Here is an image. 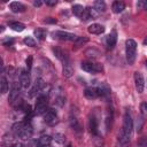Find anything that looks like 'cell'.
<instances>
[{
    "label": "cell",
    "instance_id": "obj_46",
    "mask_svg": "<svg viewBox=\"0 0 147 147\" xmlns=\"http://www.w3.org/2000/svg\"><path fill=\"white\" fill-rule=\"evenodd\" d=\"M67 147H72V145H71V144H68V146H67Z\"/></svg>",
    "mask_w": 147,
    "mask_h": 147
},
{
    "label": "cell",
    "instance_id": "obj_6",
    "mask_svg": "<svg viewBox=\"0 0 147 147\" xmlns=\"http://www.w3.org/2000/svg\"><path fill=\"white\" fill-rule=\"evenodd\" d=\"M80 68L86 71V72H101L103 71V67L101 63H96V62H83Z\"/></svg>",
    "mask_w": 147,
    "mask_h": 147
},
{
    "label": "cell",
    "instance_id": "obj_32",
    "mask_svg": "<svg viewBox=\"0 0 147 147\" xmlns=\"http://www.w3.org/2000/svg\"><path fill=\"white\" fill-rule=\"evenodd\" d=\"M85 54H86L88 57H92V59H94V57H98V56L100 55L99 51H96L95 48H88V49L85 52Z\"/></svg>",
    "mask_w": 147,
    "mask_h": 147
},
{
    "label": "cell",
    "instance_id": "obj_25",
    "mask_svg": "<svg viewBox=\"0 0 147 147\" xmlns=\"http://www.w3.org/2000/svg\"><path fill=\"white\" fill-rule=\"evenodd\" d=\"M93 8H94L98 13H103V11L106 10V3H105V1H102V0H96V1L94 2V5H93Z\"/></svg>",
    "mask_w": 147,
    "mask_h": 147
},
{
    "label": "cell",
    "instance_id": "obj_14",
    "mask_svg": "<svg viewBox=\"0 0 147 147\" xmlns=\"http://www.w3.org/2000/svg\"><path fill=\"white\" fill-rule=\"evenodd\" d=\"M53 53L55 54V56L62 62V63H64V62H67V61H69V57H68V55H67V53L65 52H63L61 48H59V47H53Z\"/></svg>",
    "mask_w": 147,
    "mask_h": 147
},
{
    "label": "cell",
    "instance_id": "obj_10",
    "mask_svg": "<svg viewBox=\"0 0 147 147\" xmlns=\"http://www.w3.org/2000/svg\"><path fill=\"white\" fill-rule=\"evenodd\" d=\"M98 11L94 9V8H92V7H86L85 8V10H84V13H83V15H82V17H80V20L82 21H88V20H93V18H96V16H98Z\"/></svg>",
    "mask_w": 147,
    "mask_h": 147
},
{
    "label": "cell",
    "instance_id": "obj_43",
    "mask_svg": "<svg viewBox=\"0 0 147 147\" xmlns=\"http://www.w3.org/2000/svg\"><path fill=\"white\" fill-rule=\"evenodd\" d=\"M33 5H34L36 7H40V6L42 5V2H41V1H33Z\"/></svg>",
    "mask_w": 147,
    "mask_h": 147
},
{
    "label": "cell",
    "instance_id": "obj_17",
    "mask_svg": "<svg viewBox=\"0 0 147 147\" xmlns=\"http://www.w3.org/2000/svg\"><path fill=\"white\" fill-rule=\"evenodd\" d=\"M9 8L13 13H22L25 10V6L22 3V2H18V1H13L9 3Z\"/></svg>",
    "mask_w": 147,
    "mask_h": 147
},
{
    "label": "cell",
    "instance_id": "obj_24",
    "mask_svg": "<svg viewBox=\"0 0 147 147\" xmlns=\"http://www.w3.org/2000/svg\"><path fill=\"white\" fill-rule=\"evenodd\" d=\"M69 123H70V127L72 129V130H75L76 132H79V131H82V126H80V124L78 123V121H77V118L74 116H71L70 117V119H69Z\"/></svg>",
    "mask_w": 147,
    "mask_h": 147
},
{
    "label": "cell",
    "instance_id": "obj_47",
    "mask_svg": "<svg viewBox=\"0 0 147 147\" xmlns=\"http://www.w3.org/2000/svg\"><path fill=\"white\" fill-rule=\"evenodd\" d=\"M146 67H147V61H146Z\"/></svg>",
    "mask_w": 147,
    "mask_h": 147
},
{
    "label": "cell",
    "instance_id": "obj_2",
    "mask_svg": "<svg viewBox=\"0 0 147 147\" xmlns=\"http://www.w3.org/2000/svg\"><path fill=\"white\" fill-rule=\"evenodd\" d=\"M125 54L129 64H133L137 56V42L133 39H127L125 41Z\"/></svg>",
    "mask_w": 147,
    "mask_h": 147
},
{
    "label": "cell",
    "instance_id": "obj_34",
    "mask_svg": "<svg viewBox=\"0 0 147 147\" xmlns=\"http://www.w3.org/2000/svg\"><path fill=\"white\" fill-rule=\"evenodd\" d=\"M87 41H88V38L83 36V37H77L75 44H76L77 46H80V45H83V44H85V42H87Z\"/></svg>",
    "mask_w": 147,
    "mask_h": 147
},
{
    "label": "cell",
    "instance_id": "obj_20",
    "mask_svg": "<svg viewBox=\"0 0 147 147\" xmlns=\"http://www.w3.org/2000/svg\"><path fill=\"white\" fill-rule=\"evenodd\" d=\"M113 119H114V114H113V110L111 109H108L107 114H106V130L107 131H110L111 130V126H113Z\"/></svg>",
    "mask_w": 147,
    "mask_h": 147
},
{
    "label": "cell",
    "instance_id": "obj_21",
    "mask_svg": "<svg viewBox=\"0 0 147 147\" xmlns=\"http://www.w3.org/2000/svg\"><path fill=\"white\" fill-rule=\"evenodd\" d=\"M88 125H90V131L92 133V136H96L99 134V131H98V121L95 117H91L90 118V122H88Z\"/></svg>",
    "mask_w": 147,
    "mask_h": 147
},
{
    "label": "cell",
    "instance_id": "obj_23",
    "mask_svg": "<svg viewBox=\"0 0 147 147\" xmlns=\"http://www.w3.org/2000/svg\"><path fill=\"white\" fill-rule=\"evenodd\" d=\"M52 137H49V136H41L38 140H37V146H47V145H49L51 144V141H52Z\"/></svg>",
    "mask_w": 147,
    "mask_h": 147
},
{
    "label": "cell",
    "instance_id": "obj_27",
    "mask_svg": "<svg viewBox=\"0 0 147 147\" xmlns=\"http://www.w3.org/2000/svg\"><path fill=\"white\" fill-rule=\"evenodd\" d=\"M8 88H9V85H8L7 78H6L5 76H2L1 79H0V92H1L2 94H5V93H7Z\"/></svg>",
    "mask_w": 147,
    "mask_h": 147
},
{
    "label": "cell",
    "instance_id": "obj_39",
    "mask_svg": "<svg viewBox=\"0 0 147 147\" xmlns=\"http://www.w3.org/2000/svg\"><path fill=\"white\" fill-rule=\"evenodd\" d=\"M14 41H15V40H14L13 38H8V39H5V40L2 41V45H3V46H11V45L14 44Z\"/></svg>",
    "mask_w": 147,
    "mask_h": 147
},
{
    "label": "cell",
    "instance_id": "obj_15",
    "mask_svg": "<svg viewBox=\"0 0 147 147\" xmlns=\"http://www.w3.org/2000/svg\"><path fill=\"white\" fill-rule=\"evenodd\" d=\"M84 95L85 98L92 100V99H96L99 98V93H98V88L96 87H86L85 91H84Z\"/></svg>",
    "mask_w": 147,
    "mask_h": 147
},
{
    "label": "cell",
    "instance_id": "obj_33",
    "mask_svg": "<svg viewBox=\"0 0 147 147\" xmlns=\"http://www.w3.org/2000/svg\"><path fill=\"white\" fill-rule=\"evenodd\" d=\"M23 41H24V44H25L26 46H30V47H34V46H36V40H34L32 37H29V36H28V37L24 38Z\"/></svg>",
    "mask_w": 147,
    "mask_h": 147
},
{
    "label": "cell",
    "instance_id": "obj_18",
    "mask_svg": "<svg viewBox=\"0 0 147 147\" xmlns=\"http://www.w3.org/2000/svg\"><path fill=\"white\" fill-rule=\"evenodd\" d=\"M130 137L126 136L123 131H121L119 136H118V141H119V145L121 147H130Z\"/></svg>",
    "mask_w": 147,
    "mask_h": 147
},
{
    "label": "cell",
    "instance_id": "obj_9",
    "mask_svg": "<svg viewBox=\"0 0 147 147\" xmlns=\"http://www.w3.org/2000/svg\"><path fill=\"white\" fill-rule=\"evenodd\" d=\"M134 85H136V90L138 91V93H142L144 87H145V79L141 72L136 71L134 72Z\"/></svg>",
    "mask_w": 147,
    "mask_h": 147
},
{
    "label": "cell",
    "instance_id": "obj_3",
    "mask_svg": "<svg viewBox=\"0 0 147 147\" xmlns=\"http://www.w3.org/2000/svg\"><path fill=\"white\" fill-rule=\"evenodd\" d=\"M47 105H48V98L46 94L40 93L37 98L36 101V106H34V113L37 115H45V113L48 110L47 109Z\"/></svg>",
    "mask_w": 147,
    "mask_h": 147
},
{
    "label": "cell",
    "instance_id": "obj_42",
    "mask_svg": "<svg viewBox=\"0 0 147 147\" xmlns=\"http://www.w3.org/2000/svg\"><path fill=\"white\" fill-rule=\"evenodd\" d=\"M46 5H48V6H55L56 5V1L55 0H53V1H46Z\"/></svg>",
    "mask_w": 147,
    "mask_h": 147
},
{
    "label": "cell",
    "instance_id": "obj_35",
    "mask_svg": "<svg viewBox=\"0 0 147 147\" xmlns=\"http://www.w3.org/2000/svg\"><path fill=\"white\" fill-rule=\"evenodd\" d=\"M140 113H141L142 116H147V102L146 101L141 102V105H140Z\"/></svg>",
    "mask_w": 147,
    "mask_h": 147
},
{
    "label": "cell",
    "instance_id": "obj_44",
    "mask_svg": "<svg viewBox=\"0 0 147 147\" xmlns=\"http://www.w3.org/2000/svg\"><path fill=\"white\" fill-rule=\"evenodd\" d=\"M144 44H145V45H147V37L144 39Z\"/></svg>",
    "mask_w": 147,
    "mask_h": 147
},
{
    "label": "cell",
    "instance_id": "obj_37",
    "mask_svg": "<svg viewBox=\"0 0 147 147\" xmlns=\"http://www.w3.org/2000/svg\"><path fill=\"white\" fill-rule=\"evenodd\" d=\"M32 55H29L28 57H26V60H25V63H26V68H28V71H30L31 70V68H32Z\"/></svg>",
    "mask_w": 147,
    "mask_h": 147
},
{
    "label": "cell",
    "instance_id": "obj_38",
    "mask_svg": "<svg viewBox=\"0 0 147 147\" xmlns=\"http://www.w3.org/2000/svg\"><path fill=\"white\" fill-rule=\"evenodd\" d=\"M137 7L139 9H147V1L146 0H140L137 2Z\"/></svg>",
    "mask_w": 147,
    "mask_h": 147
},
{
    "label": "cell",
    "instance_id": "obj_41",
    "mask_svg": "<svg viewBox=\"0 0 147 147\" xmlns=\"http://www.w3.org/2000/svg\"><path fill=\"white\" fill-rule=\"evenodd\" d=\"M139 147H147V139H141L139 141Z\"/></svg>",
    "mask_w": 147,
    "mask_h": 147
},
{
    "label": "cell",
    "instance_id": "obj_8",
    "mask_svg": "<svg viewBox=\"0 0 147 147\" xmlns=\"http://www.w3.org/2000/svg\"><path fill=\"white\" fill-rule=\"evenodd\" d=\"M44 122L51 126L55 125L57 123V114L54 109H48L44 115Z\"/></svg>",
    "mask_w": 147,
    "mask_h": 147
},
{
    "label": "cell",
    "instance_id": "obj_7",
    "mask_svg": "<svg viewBox=\"0 0 147 147\" xmlns=\"http://www.w3.org/2000/svg\"><path fill=\"white\" fill-rule=\"evenodd\" d=\"M53 36H54V38L65 40V41H76V39H77L76 34L67 32V31H55V32H53Z\"/></svg>",
    "mask_w": 147,
    "mask_h": 147
},
{
    "label": "cell",
    "instance_id": "obj_28",
    "mask_svg": "<svg viewBox=\"0 0 147 147\" xmlns=\"http://www.w3.org/2000/svg\"><path fill=\"white\" fill-rule=\"evenodd\" d=\"M34 36L37 37L38 40H44L46 38V30L42 29V28H39V29H36L34 30Z\"/></svg>",
    "mask_w": 147,
    "mask_h": 147
},
{
    "label": "cell",
    "instance_id": "obj_4",
    "mask_svg": "<svg viewBox=\"0 0 147 147\" xmlns=\"http://www.w3.org/2000/svg\"><path fill=\"white\" fill-rule=\"evenodd\" d=\"M20 85L18 83H13L11 84V87H10V92H9V102L14 106V107H17V105H22V100L20 98V93H21V88H20Z\"/></svg>",
    "mask_w": 147,
    "mask_h": 147
},
{
    "label": "cell",
    "instance_id": "obj_26",
    "mask_svg": "<svg viewBox=\"0 0 147 147\" xmlns=\"http://www.w3.org/2000/svg\"><path fill=\"white\" fill-rule=\"evenodd\" d=\"M84 10H85V8L82 5H74L72 6V13H74V15L77 16V17H79V18L82 17Z\"/></svg>",
    "mask_w": 147,
    "mask_h": 147
},
{
    "label": "cell",
    "instance_id": "obj_36",
    "mask_svg": "<svg viewBox=\"0 0 147 147\" xmlns=\"http://www.w3.org/2000/svg\"><path fill=\"white\" fill-rule=\"evenodd\" d=\"M142 124H144V118H142V116H139V117L137 118V131H138V132L141 131Z\"/></svg>",
    "mask_w": 147,
    "mask_h": 147
},
{
    "label": "cell",
    "instance_id": "obj_5",
    "mask_svg": "<svg viewBox=\"0 0 147 147\" xmlns=\"http://www.w3.org/2000/svg\"><path fill=\"white\" fill-rule=\"evenodd\" d=\"M122 131L131 138L132 132H133V121H132V116H131L129 110H126L124 116H123V129H122Z\"/></svg>",
    "mask_w": 147,
    "mask_h": 147
},
{
    "label": "cell",
    "instance_id": "obj_40",
    "mask_svg": "<svg viewBox=\"0 0 147 147\" xmlns=\"http://www.w3.org/2000/svg\"><path fill=\"white\" fill-rule=\"evenodd\" d=\"M44 22L47 23V24H55V23L57 22V20H56V18H53V17H46V18L44 20Z\"/></svg>",
    "mask_w": 147,
    "mask_h": 147
},
{
    "label": "cell",
    "instance_id": "obj_16",
    "mask_svg": "<svg viewBox=\"0 0 147 147\" xmlns=\"http://www.w3.org/2000/svg\"><path fill=\"white\" fill-rule=\"evenodd\" d=\"M62 74L65 78H70L74 75V68L70 63V61H67L63 63V69H62Z\"/></svg>",
    "mask_w": 147,
    "mask_h": 147
},
{
    "label": "cell",
    "instance_id": "obj_11",
    "mask_svg": "<svg viewBox=\"0 0 147 147\" xmlns=\"http://www.w3.org/2000/svg\"><path fill=\"white\" fill-rule=\"evenodd\" d=\"M117 42V32L113 30L107 37H106V46L108 49H113Z\"/></svg>",
    "mask_w": 147,
    "mask_h": 147
},
{
    "label": "cell",
    "instance_id": "obj_19",
    "mask_svg": "<svg viewBox=\"0 0 147 147\" xmlns=\"http://www.w3.org/2000/svg\"><path fill=\"white\" fill-rule=\"evenodd\" d=\"M111 9H113V11L115 13V14H119V13H122L124 9H125V5H124V2L123 1H114L113 2V5H111Z\"/></svg>",
    "mask_w": 147,
    "mask_h": 147
},
{
    "label": "cell",
    "instance_id": "obj_1",
    "mask_svg": "<svg viewBox=\"0 0 147 147\" xmlns=\"http://www.w3.org/2000/svg\"><path fill=\"white\" fill-rule=\"evenodd\" d=\"M13 131L16 134V137H18V138H21L23 140H26V139L31 138V136H32V127L26 122L15 123L13 125Z\"/></svg>",
    "mask_w": 147,
    "mask_h": 147
},
{
    "label": "cell",
    "instance_id": "obj_12",
    "mask_svg": "<svg viewBox=\"0 0 147 147\" xmlns=\"http://www.w3.org/2000/svg\"><path fill=\"white\" fill-rule=\"evenodd\" d=\"M18 79H20V84L22 87L26 88L30 86V76H29V71H25V70H21L20 71V76H18Z\"/></svg>",
    "mask_w": 147,
    "mask_h": 147
},
{
    "label": "cell",
    "instance_id": "obj_29",
    "mask_svg": "<svg viewBox=\"0 0 147 147\" xmlns=\"http://www.w3.org/2000/svg\"><path fill=\"white\" fill-rule=\"evenodd\" d=\"M53 140H54L56 144L62 145V144H64V141H65V136L62 134V133H55V134L53 136Z\"/></svg>",
    "mask_w": 147,
    "mask_h": 147
},
{
    "label": "cell",
    "instance_id": "obj_22",
    "mask_svg": "<svg viewBox=\"0 0 147 147\" xmlns=\"http://www.w3.org/2000/svg\"><path fill=\"white\" fill-rule=\"evenodd\" d=\"M9 28L11 30L16 31V32H22V31H24L25 25L23 23H21V22H10L9 23Z\"/></svg>",
    "mask_w": 147,
    "mask_h": 147
},
{
    "label": "cell",
    "instance_id": "obj_13",
    "mask_svg": "<svg viewBox=\"0 0 147 147\" xmlns=\"http://www.w3.org/2000/svg\"><path fill=\"white\" fill-rule=\"evenodd\" d=\"M87 31L92 34H101L105 32V26L98 23H93L87 28Z\"/></svg>",
    "mask_w": 147,
    "mask_h": 147
},
{
    "label": "cell",
    "instance_id": "obj_45",
    "mask_svg": "<svg viewBox=\"0 0 147 147\" xmlns=\"http://www.w3.org/2000/svg\"><path fill=\"white\" fill-rule=\"evenodd\" d=\"M37 147H51L49 145H47V146H37Z\"/></svg>",
    "mask_w": 147,
    "mask_h": 147
},
{
    "label": "cell",
    "instance_id": "obj_30",
    "mask_svg": "<svg viewBox=\"0 0 147 147\" xmlns=\"http://www.w3.org/2000/svg\"><path fill=\"white\" fill-rule=\"evenodd\" d=\"M54 102H55L59 107H63L64 103H65V96L60 93V94H57V95L55 96V101H54Z\"/></svg>",
    "mask_w": 147,
    "mask_h": 147
},
{
    "label": "cell",
    "instance_id": "obj_31",
    "mask_svg": "<svg viewBox=\"0 0 147 147\" xmlns=\"http://www.w3.org/2000/svg\"><path fill=\"white\" fill-rule=\"evenodd\" d=\"M93 144L95 147H103V139L99 134L93 136Z\"/></svg>",
    "mask_w": 147,
    "mask_h": 147
}]
</instances>
